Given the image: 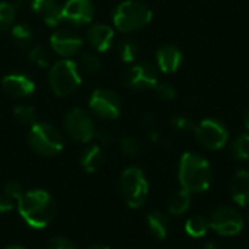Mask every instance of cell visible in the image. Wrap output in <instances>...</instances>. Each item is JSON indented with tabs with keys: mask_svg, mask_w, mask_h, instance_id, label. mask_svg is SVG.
<instances>
[{
	"mask_svg": "<svg viewBox=\"0 0 249 249\" xmlns=\"http://www.w3.org/2000/svg\"><path fill=\"white\" fill-rule=\"evenodd\" d=\"M18 210L28 226L34 229L47 228L55 216V203L44 190L25 191L18 198Z\"/></svg>",
	"mask_w": 249,
	"mask_h": 249,
	"instance_id": "1",
	"label": "cell"
},
{
	"mask_svg": "<svg viewBox=\"0 0 249 249\" xmlns=\"http://www.w3.org/2000/svg\"><path fill=\"white\" fill-rule=\"evenodd\" d=\"M179 184L190 193H204L212 185V166L203 156L187 152L179 162Z\"/></svg>",
	"mask_w": 249,
	"mask_h": 249,
	"instance_id": "2",
	"label": "cell"
},
{
	"mask_svg": "<svg viewBox=\"0 0 249 249\" xmlns=\"http://www.w3.org/2000/svg\"><path fill=\"white\" fill-rule=\"evenodd\" d=\"M152 10L147 4L127 0L118 4L114 12V23L121 32H134L144 28L152 20Z\"/></svg>",
	"mask_w": 249,
	"mask_h": 249,
	"instance_id": "3",
	"label": "cell"
},
{
	"mask_svg": "<svg viewBox=\"0 0 249 249\" xmlns=\"http://www.w3.org/2000/svg\"><path fill=\"white\" fill-rule=\"evenodd\" d=\"M120 193L131 209H139L144 204L149 194V184L139 168H127L120 178Z\"/></svg>",
	"mask_w": 249,
	"mask_h": 249,
	"instance_id": "4",
	"label": "cell"
},
{
	"mask_svg": "<svg viewBox=\"0 0 249 249\" xmlns=\"http://www.w3.org/2000/svg\"><path fill=\"white\" fill-rule=\"evenodd\" d=\"M50 85L57 96H69L77 90L82 83L79 69L74 61L61 60L50 70Z\"/></svg>",
	"mask_w": 249,
	"mask_h": 249,
	"instance_id": "5",
	"label": "cell"
},
{
	"mask_svg": "<svg viewBox=\"0 0 249 249\" xmlns=\"http://www.w3.org/2000/svg\"><path fill=\"white\" fill-rule=\"evenodd\" d=\"M31 149L41 156H54L63 149V137L57 128L45 123H35L28 137Z\"/></svg>",
	"mask_w": 249,
	"mask_h": 249,
	"instance_id": "6",
	"label": "cell"
},
{
	"mask_svg": "<svg viewBox=\"0 0 249 249\" xmlns=\"http://www.w3.org/2000/svg\"><path fill=\"white\" fill-rule=\"evenodd\" d=\"M196 137L198 140V143L209 149V150H220L226 146L228 139H229V133L226 130V127L213 118H206L203 120L196 128Z\"/></svg>",
	"mask_w": 249,
	"mask_h": 249,
	"instance_id": "7",
	"label": "cell"
},
{
	"mask_svg": "<svg viewBox=\"0 0 249 249\" xmlns=\"http://www.w3.org/2000/svg\"><path fill=\"white\" fill-rule=\"evenodd\" d=\"M64 127L69 136L80 143H88L96 136L93 121L90 120L88 112L80 108H74L67 112Z\"/></svg>",
	"mask_w": 249,
	"mask_h": 249,
	"instance_id": "8",
	"label": "cell"
},
{
	"mask_svg": "<svg viewBox=\"0 0 249 249\" xmlns=\"http://www.w3.org/2000/svg\"><path fill=\"white\" fill-rule=\"evenodd\" d=\"M210 229L222 236H235L244 229V219L238 210L232 207H219L209 219Z\"/></svg>",
	"mask_w": 249,
	"mask_h": 249,
	"instance_id": "9",
	"label": "cell"
},
{
	"mask_svg": "<svg viewBox=\"0 0 249 249\" xmlns=\"http://www.w3.org/2000/svg\"><path fill=\"white\" fill-rule=\"evenodd\" d=\"M89 107L95 115L105 120H115L121 112L120 98L108 89H98L92 93Z\"/></svg>",
	"mask_w": 249,
	"mask_h": 249,
	"instance_id": "10",
	"label": "cell"
},
{
	"mask_svg": "<svg viewBox=\"0 0 249 249\" xmlns=\"http://www.w3.org/2000/svg\"><path fill=\"white\" fill-rule=\"evenodd\" d=\"M158 83V70L150 63H139L125 73V85L137 90L155 89Z\"/></svg>",
	"mask_w": 249,
	"mask_h": 249,
	"instance_id": "11",
	"label": "cell"
},
{
	"mask_svg": "<svg viewBox=\"0 0 249 249\" xmlns=\"http://www.w3.org/2000/svg\"><path fill=\"white\" fill-rule=\"evenodd\" d=\"M95 7L90 0H69L63 6V19L74 25H85L93 19Z\"/></svg>",
	"mask_w": 249,
	"mask_h": 249,
	"instance_id": "12",
	"label": "cell"
},
{
	"mask_svg": "<svg viewBox=\"0 0 249 249\" xmlns=\"http://www.w3.org/2000/svg\"><path fill=\"white\" fill-rule=\"evenodd\" d=\"M51 47L53 50L61 55V57H71L74 55L80 47H82V39L79 35H76L71 31L61 29L53 34L51 36Z\"/></svg>",
	"mask_w": 249,
	"mask_h": 249,
	"instance_id": "13",
	"label": "cell"
},
{
	"mask_svg": "<svg viewBox=\"0 0 249 249\" xmlns=\"http://www.w3.org/2000/svg\"><path fill=\"white\" fill-rule=\"evenodd\" d=\"M1 85L6 93H9L12 98H26L32 95V92L35 90V85L32 79L20 73L7 74L6 77H3Z\"/></svg>",
	"mask_w": 249,
	"mask_h": 249,
	"instance_id": "14",
	"label": "cell"
},
{
	"mask_svg": "<svg viewBox=\"0 0 249 249\" xmlns=\"http://www.w3.org/2000/svg\"><path fill=\"white\" fill-rule=\"evenodd\" d=\"M32 9L42 16L48 26H57L63 19V7L55 0H32Z\"/></svg>",
	"mask_w": 249,
	"mask_h": 249,
	"instance_id": "15",
	"label": "cell"
},
{
	"mask_svg": "<svg viewBox=\"0 0 249 249\" xmlns=\"http://www.w3.org/2000/svg\"><path fill=\"white\" fill-rule=\"evenodd\" d=\"M156 58L163 73H175L182 63V53L175 45H165L158 51Z\"/></svg>",
	"mask_w": 249,
	"mask_h": 249,
	"instance_id": "16",
	"label": "cell"
},
{
	"mask_svg": "<svg viewBox=\"0 0 249 249\" xmlns=\"http://www.w3.org/2000/svg\"><path fill=\"white\" fill-rule=\"evenodd\" d=\"M231 194L236 204L241 207L249 206V172L239 171L231 181Z\"/></svg>",
	"mask_w": 249,
	"mask_h": 249,
	"instance_id": "17",
	"label": "cell"
},
{
	"mask_svg": "<svg viewBox=\"0 0 249 249\" xmlns=\"http://www.w3.org/2000/svg\"><path fill=\"white\" fill-rule=\"evenodd\" d=\"M86 35L89 44L101 53L109 50L114 41V31L107 25H93L89 28Z\"/></svg>",
	"mask_w": 249,
	"mask_h": 249,
	"instance_id": "18",
	"label": "cell"
},
{
	"mask_svg": "<svg viewBox=\"0 0 249 249\" xmlns=\"http://www.w3.org/2000/svg\"><path fill=\"white\" fill-rule=\"evenodd\" d=\"M147 225L152 235L158 239H165L169 231V220L168 216L162 212H150L147 214Z\"/></svg>",
	"mask_w": 249,
	"mask_h": 249,
	"instance_id": "19",
	"label": "cell"
},
{
	"mask_svg": "<svg viewBox=\"0 0 249 249\" xmlns=\"http://www.w3.org/2000/svg\"><path fill=\"white\" fill-rule=\"evenodd\" d=\"M190 204H191V193L181 188L171 196L168 201V212L172 216H179L190 209Z\"/></svg>",
	"mask_w": 249,
	"mask_h": 249,
	"instance_id": "20",
	"label": "cell"
},
{
	"mask_svg": "<svg viewBox=\"0 0 249 249\" xmlns=\"http://www.w3.org/2000/svg\"><path fill=\"white\" fill-rule=\"evenodd\" d=\"M80 163L85 168L86 172H96L102 163H104V155L99 146H92L89 149H86L80 158Z\"/></svg>",
	"mask_w": 249,
	"mask_h": 249,
	"instance_id": "21",
	"label": "cell"
},
{
	"mask_svg": "<svg viewBox=\"0 0 249 249\" xmlns=\"http://www.w3.org/2000/svg\"><path fill=\"white\" fill-rule=\"evenodd\" d=\"M210 231L209 220L203 216H193L185 222V232L191 238H203Z\"/></svg>",
	"mask_w": 249,
	"mask_h": 249,
	"instance_id": "22",
	"label": "cell"
},
{
	"mask_svg": "<svg viewBox=\"0 0 249 249\" xmlns=\"http://www.w3.org/2000/svg\"><path fill=\"white\" fill-rule=\"evenodd\" d=\"M32 38H34V34H32V29L29 25L19 23L12 28V41L18 47H20V48L28 47L32 42Z\"/></svg>",
	"mask_w": 249,
	"mask_h": 249,
	"instance_id": "23",
	"label": "cell"
},
{
	"mask_svg": "<svg viewBox=\"0 0 249 249\" xmlns=\"http://www.w3.org/2000/svg\"><path fill=\"white\" fill-rule=\"evenodd\" d=\"M117 53L124 63H133L139 55V45L133 39H123L117 45Z\"/></svg>",
	"mask_w": 249,
	"mask_h": 249,
	"instance_id": "24",
	"label": "cell"
},
{
	"mask_svg": "<svg viewBox=\"0 0 249 249\" xmlns=\"http://www.w3.org/2000/svg\"><path fill=\"white\" fill-rule=\"evenodd\" d=\"M13 117L15 120L22 124V125H34L36 121V112L32 107H26V105H19L13 109Z\"/></svg>",
	"mask_w": 249,
	"mask_h": 249,
	"instance_id": "25",
	"label": "cell"
},
{
	"mask_svg": "<svg viewBox=\"0 0 249 249\" xmlns=\"http://www.w3.org/2000/svg\"><path fill=\"white\" fill-rule=\"evenodd\" d=\"M233 155L241 160H249V133L241 134L232 144Z\"/></svg>",
	"mask_w": 249,
	"mask_h": 249,
	"instance_id": "26",
	"label": "cell"
},
{
	"mask_svg": "<svg viewBox=\"0 0 249 249\" xmlns=\"http://www.w3.org/2000/svg\"><path fill=\"white\" fill-rule=\"evenodd\" d=\"M79 63H80L82 69L86 73H89V74H95L101 69V61L93 54H90V53H82Z\"/></svg>",
	"mask_w": 249,
	"mask_h": 249,
	"instance_id": "27",
	"label": "cell"
},
{
	"mask_svg": "<svg viewBox=\"0 0 249 249\" xmlns=\"http://www.w3.org/2000/svg\"><path fill=\"white\" fill-rule=\"evenodd\" d=\"M15 19V6L10 3H0V32L6 31Z\"/></svg>",
	"mask_w": 249,
	"mask_h": 249,
	"instance_id": "28",
	"label": "cell"
},
{
	"mask_svg": "<svg viewBox=\"0 0 249 249\" xmlns=\"http://www.w3.org/2000/svg\"><path fill=\"white\" fill-rule=\"evenodd\" d=\"M29 58L32 63H35L36 66L39 67H47L48 63H50V53L47 48L38 45V47H34L29 53Z\"/></svg>",
	"mask_w": 249,
	"mask_h": 249,
	"instance_id": "29",
	"label": "cell"
},
{
	"mask_svg": "<svg viewBox=\"0 0 249 249\" xmlns=\"http://www.w3.org/2000/svg\"><path fill=\"white\" fill-rule=\"evenodd\" d=\"M120 149L125 156H136L140 152V143L133 137H124L120 142Z\"/></svg>",
	"mask_w": 249,
	"mask_h": 249,
	"instance_id": "30",
	"label": "cell"
},
{
	"mask_svg": "<svg viewBox=\"0 0 249 249\" xmlns=\"http://www.w3.org/2000/svg\"><path fill=\"white\" fill-rule=\"evenodd\" d=\"M155 90H156L158 96H159L160 99H163V101H172V99L177 96L175 88H174L171 83H168V82L158 83V85L155 86Z\"/></svg>",
	"mask_w": 249,
	"mask_h": 249,
	"instance_id": "31",
	"label": "cell"
},
{
	"mask_svg": "<svg viewBox=\"0 0 249 249\" xmlns=\"http://www.w3.org/2000/svg\"><path fill=\"white\" fill-rule=\"evenodd\" d=\"M171 124H172V127H174L175 130L182 131V133L191 131V130L196 128L194 123H193L188 117H185V115H175V117L171 120Z\"/></svg>",
	"mask_w": 249,
	"mask_h": 249,
	"instance_id": "32",
	"label": "cell"
},
{
	"mask_svg": "<svg viewBox=\"0 0 249 249\" xmlns=\"http://www.w3.org/2000/svg\"><path fill=\"white\" fill-rule=\"evenodd\" d=\"M23 193H25L23 187H22L19 182H16V181H10V182H7V184L4 185V196H7V197L12 198V200H16V201H18V198H19Z\"/></svg>",
	"mask_w": 249,
	"mask_h": 249,
	"instance_id": "33",
	"label": "cell"
},
{
	"mask_svg": "<svg viewBox=\"0 0 249 249\" xmlns=\"http://www.w3.org/2000/svg\"><path fill=\"white\" fill-rule=\"evenodd\" d=\"M45 249H77L74 247L73 242H70L69 239L66 238H53L48 244H47V248Z\"/></svg>",
	"mask_w": 249,
	"mask_h": 249,
	"instance_id": "34",
	"label": "cell"
},
{
	"mask_svg": "<svg viewBox=\"0 0 249 249\" xmlns=\"http://www.w3.org/2000/svg\"><path fill=\"white\" fill-rule=\"evenodd\" d=\"M13 200L12 198H9L7 196H0V214H3V213H7V212H10L12 209H13V203H12Z\"/></svg>",
	"mask_w": 249,
	"mask_h": 249,
	"instance_id": "35",
	"label": "cell"
},
{
	"mask_svg": "<svg viewBox=\"0 0 249 249\" xmlns=\"http://www.w3.org/2000/svg\"><path fill=\"white\" fill-rule=\"evenodd\" d=\"M142 121H143V125H144V127L150 128V127H153V124H155V115H153L152 112H146V114L143 115Z\"/></svg>",
	"mask_w": 249,
	"mask_h": 249,
	"instance_id": "36",
	"label": "cell"
},
{
	"mask_svg": "<svg viewBox=\"0 0 249 249\" xmlns=\"http://www.w3.org/2000/svg\"><path fill=\"white\" fill-rule=\"evenodd\" d=\"M102 144H108V143H111V136L108 134V133H99V134H96L95 136Z\"/></svg>",
	"mask_w": 249,
	"mask_h": 249,
	"instance_id": "37",
	"label": "cell"
},
{
	"mask_svg": "<svg viewBox=\"0 0 249 249\" xmlns=\"http://www.w3.org/2000/svg\"><path fill=\"white\" fill-rule=\"evenodd\" d=\"M203 249H220L216 244H207V245H204Z\"/></svg>",
	"mask_w": 249,
	"mask_h": 249,
	"instance_id": "38",
	"label": "cell"
},
{
	"mask_svg": "<svg viewBox=\"0 0 249 249\" xmlns=\"http://www.w3.org/2000/svg\"><path fill=\"white\" fill-rule=\"evenodd\" d=\"M244 121H245V125H247V128L249 130V108L248 111L245 112V117H244Z\"/></svg>",
	"mask_w": 249,
	"mask_h": 249,
	"instance_id": "39",
	"label": "cell"
},
{
	"mask_svg": "<svg viewBox=\"0 0 249 249\" xmlns=\"http://www.w3.org/2000/svg\"><path fill=\"white\" fill-rule=\"evenodd\" d=\"M6 249H26V248H23V247H20V245H9Z\"/></svg>",
	"mask_w": 249,
	"mask_h": 249,
	"instance_id": "40",
	"label": "cell"
},
{
	"mask_svg": "<svg viewBox=\"0 0 249 249\" xmlns=\"http://www.w3.org/2000/svg\"><path fill=\"white\" fill-rule=\"evenodd\" d=\"M88 249H109L108 247H102V245H93V247H90V248Z\"/></svg>",
	"mask_w": 249,
	"mask_h": 249,
	"instance_id": "41",
	"label": "cell"
},
{
	"mask_svg": "<svg viewBox=\"0 0 249 249\" xmlns=\"http://www.w3.org/2000/svg\"><path fill=\"white\" fill-rule=\"evenodd\" d=\"M248 223H249V216H248Z\"/></svg>",
	"mask_w": 249,
	"mask_h": 249,
	"instance_id": "42",
	"label": "cell"
}]
</instances>
